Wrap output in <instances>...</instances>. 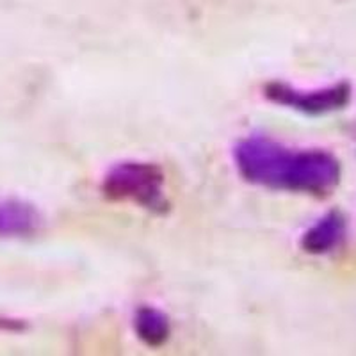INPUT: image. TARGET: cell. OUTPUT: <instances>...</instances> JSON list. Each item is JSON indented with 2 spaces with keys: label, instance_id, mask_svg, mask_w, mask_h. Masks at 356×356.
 <instances>
[{
  "label": "cell",
  "instance_id": "obj_1",
  "mask_svg": "<svg viewBox=\"0 0 356 356\" xmlns=\"http://www.w3.org/2000/svg\"><path fill=\"white\" fill-rule=\"evenodd\" d=\"M234 162L248 184L296 195L326 196L340 182V161L326 150H294L267 136H248L234 148Z\"/></svg>",
  "mask_w": 356,
  "mask_h": 356
},
{
  "label": "cell",
  "instance_id": "obj_2",
  "mask_svg": "<svg viewBox=\"0 0 356 356\" xmlns=\"http://www.w3.org/2000/svg\"><path fill=\"white\" fill-rule=\"evenodd\" d=\"M102 195L111 202H129L154 214H166L170 200L161 166L145 161L118 162L102 180Z\"/></svg>",
  "mask_w": 356,
  "mask_h": 356
},
{
  "label": "cell",
  "instance_id": "obj_3",
  "mask_svg": "<svg viewBox=\"0 0 356 356\" xmlns=\"http://www.w3.org/2000/svg\"><path fill=\"white\" fill-rule=\"evenodd\" d=\"M264 97L271 104L307 116H324L342 111L351 100V84L346 81L316 89H298L282 81L264 86Z\"/></svg>",
  "mask_w": 356,
  "mask_h": 356
},
{
  "label": "cell",
  "instance_id": "obj_4",
  "mask_svg": "<svg viewBox=\"0 0 356 356\" xmlns=\"http://www.w3.org/2000/svg\"><path fill=\"white\" fill-rule=\"evenodd\" d=\"M348 237V219L340 211H330L317 219L303 235L301 250L308 255H330L344 244Z\"/></svg>",
  "mask_w": 356,
  "mask_h": 356
},
{
  "label": "cell",
  "instance_id": "obj_5",
  "mask_svg": "<svg viewBox=\"0 0 356 356\" xmlns=\"http://www.w3.org/2000/svg\"><path fill=\"white\" fill-rule=\"evenodd\" d=\"M43 225L38 207L27 200L6 198L0 202V237H29Z\"/></svg>",
  "mask_w": 356,
  "mask_h": 356
},
{
  "label": "cell",
  "instance_id": "obj_6",
  "mask_svg": "<svg viewBox=\"0 0 356 356\" xmlns=\"http://www.w3.org/2000/svg\"><path fill=\"white\" fill-rule=\"evenodd\" d=\"M134 330L143 344L161 348L171 337V321L155 307H141L134 314Z\"/></svg>",
  "mask_w": 356,
  "mask_h": 356
},
{
  "label": "cell",
  "instance_id": "obj_7",
  "mask_svg": "<svg viewBox=\"0 0 356 356\" xmlns=\"http://www.w3.org/2000/svg\"><path fill=\"white\" fill-rule=\"evenodd\" d=\"M355 139H356V127H355Z\"/></svg>",
  "mask_w": 356,
  "mask_h": 356
}]
</instances>
